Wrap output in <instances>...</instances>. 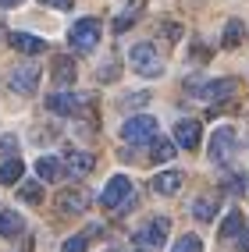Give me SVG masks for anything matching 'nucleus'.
I'll list each match as a JSON object with an SVG mask.
<instances>
[{"label": "nucleus", "instance_id": "obj_1", "mask_svg": "<svg viewBox=\"0 0 249 252\" xmlns=\"http://www.w3.org/2000/svg\"><path fill=\"white\" fill-rule=\"evenodd\" d=\"M128 64H132V71H139L142 78L164 75V54H160L153 43H136V46L128 50Z\"/></svg>", "mask_w": 249, "mask_h": 252}, {"label": "nucleus", "instance_id": "obj_2", "mask_svg": "<svg viewBox=\"0 0 249 252\" xmlns=\"http://www.w3.org/2000/svg\"><path fill=\"white\" fill-rule=\"evenodd\" d=\"M168 217H153V220H146L139 231H136V249L142 252H157L164 245V238H168Z\"/></svg>", "mask_w": 249, "mask_h": 252}, {"label": "nucleus", "instance_id": "obj_3", "mask_svg": "<svg viewBox=\"0 0 249 252\" xmlns=\"http://www.w3.org/2000/svg\"><path fill=\"white\" fill-rule=\"evenodd\" d=\"M68 43L78 50V54H89V50H96L100 43V22L96 18H78L68 32Z\"/></svg>", "mask_w": 249, "mask_h": 252}, {"label": "nucleus", "instance_id": "obj_4", "mask_svg": "<svg viewBox=\"0 0 249 252\" xmlns=\"http://www.w3.org/2000/svg\"><path fill=\"white\" fill-rule=\"evenodd\" d=\"M239 153V131L235 128H217L210 135V160L213 163H228Z\"/></svg>", "mask_w": 249, "mask_h": 252}, {"label": "nucleus", "instance_id": "obj_5", "mask_svg": "<svg viewBox=\"0 0 249 252\" xmlns=\"http://www.w3.org/2000/svg\"><path fill=\"white\" fill-rule=\"evenodd\" d=\"M121 139L125 142H153L157 139V117H149V114L128 117L121 125Z\"/></svg>", "mask_w": 249, "mask_h": 252}, {"label": "nucleus", "instance_id": "obj_6", "mask_svg": "<svg viewBox=\"0 0 249 252\" xmlns=\"http://www.w3.org/2000/svg\"><path fill=\"white\" fill-rule=\"evenodd\" d=\"M132 199V181L125 178V174H114L110 181H107V189L100 192V206H107V210H118L121 213V206Z\"/></svg>", "mask_w": 249, "mask_h": 252}, {"label": "nucleus", "instance_id": "obj_7", "mask_svg": "<svg viewBox=\"0 0 249 252\" xmlns=\"http://www.w3.org/2000/svg\"><path fill=\"white\" fill-rule=\"evenodd\" d=\"M7 86H11V93H22V96L36 93L39 89V64H18V68L11 71Z\"/></svg>", "mask_w": 249, "mask_h": 252}, {"label": "nucleus", "instance_id": "obj_8", "mask_svg": "<svg viewBox=\"0 0 249 252\" xmlns=\"http://www.w3.org/2000/svg\"><path fill=\"white\" fill-rule=\"evenodd\" d=\"M239 93V78H213L203 86V93H196L199 99H207V103H224Z\"/></svg>", "mask_w": 249, "mask_h": 252}, {"label": "nucleus", "instance_id": "obj_9", "mask_svg": "<svg viewBox=\"0 0 249 252\" xmlns=\"http://www.w3.org/2000/svg\"><path fill=\"white\" fill-rule=\"evenodd\" d=\"M61 167H68V174H75V178H86L93 167H96V157L86 153V149H64Z\"/></svg>", "mask_w": 249, "mask_h": 252}, {"label": "nucleus", "instance_id": "obj_10", "mask_svg": "<svg viewBox=\"0 0 249 252\" xmlns=\"http://www.w3.org/2000/svg\"><path fill=\"white\" fill-rule=\"evenodd\" d=\"M199 139H203V128H199L196 117H181V121L175 125V142H178L181 149H196Z\"/></svg>", "mask_w": 249, "mask_h": 252}, {"label": "nucleus", "instance_id": "obj_11", "mask_svg": "<svg viewBox=\"0 0 249 252\" xmlns=\"http://www.w3.org/2000/svg\"><path fill=\"white\" fill-rule=\"evenodd\" d=\"M86 206H89V192L86 189H64V192H57V210L61 213L75 217V213H82Z\"/></svg>", "mask_w": 249, "mask_h": 252}, {"label": "nucleus", "instance_id": "obj_12", "mask_svg": "<svg viewBox=\"0 0 249 252\" xmlns=\"http://www.w3.org/2000/svg\"><path fill=\"white\" fill-rule=\"evenodd\" d=\"M181 181H185V174H181V171H160V174L149 178V189H153L157 195H175V192L181 189Z\"/></svg>", "mask_w": 249, "mask_h": 252}, {"label": "nucleus", "instance_id": "obj_13", "mask_svg": "<svg viewBox=\"0 0 249 252\" xmlns=\"http://www.w3.org/2000/svg\"><path fill=\"white\" fill-rule=\"evenodd\" d=\"M46 107L54 110V114H61V117H71V114L78 110V96L68 93V89H57V93L46 96Z\"/></svg>", "mask_w": 249, "mask_h": 252}, {"label": "nucleus", "instance_id": "obj_14", "mask_svg": "<svg viewBox=\"0 0 249 252\" xmlns=\"http://www.w3.org/2000/svg\"><path fill=\"white\" fill-rule=\"evenodd\" d=\"M7 39H11V46L18 50V54H29V57H32V54H43V50H46V43H43L39 36H32V32H11Z\"/></svg>", "mask_w": 249, "mask_h": 252}, {"label": "nucleus", "instance_id": "obj_15", "mask_svg": "<svg viewBox=\"0 0 249 252\" xmlns=\"http://www.w3.org/2000/svg\"><path fill=\"white\" fill-rule=\"evenodd\" d=\"M22 231H25L22 213H14V210H4V213H0V234H4V238H18Z\"/></svg>", "mask_w": 249, "mask_h": 252}, {"label": "nucleus", "instance_id": "obj_16", "mask_svg": "<svg viewBox=\"0 0 249 252\" xmlns=\"http://www.w3.org/2000/svg\"><path fill=\"white\" fill-rule=\"evenodd\" d=\"M36 174H39L43 181H61V178H64V167H61V160H54V157H39V160H36Z\"/></svg>", "mask_w": 249, "mask_h": 252}, {"label": "nucleus", "instance_id": "obj_17", "mask_svg": "<svg viewBox=\"0 0 249 252\" xmlns=\"http://www.w3.org/2000/svg\"><path fill=\"white\" fill-rule=\"evenodd\" d=\"M54 82H57L61 89L75 82V61H71V57H57V61H54Z\"/></svg>", "mask_w": 249, "mask_h": 252}, {"label": "nucleus", "instance_id": "obj_18", "mask_svg": "<svg viewBox=\"0 0 249 252\" xmlns=\"http://www.w3.org/2000/svg\"><path fill=\"white\" fill-rule=\"evenodd\" d=\"M242 231H246V217L239 210H231L224 217V224H221V238H235V234H242Z\"/></svg>", "mask_w": 249, "mask_h": 252}, {"label": "nucleus", "instance_id": "obj_19", "mask_svg": "<svg viewBox=\"0 0 249 252\" xmlns=\"http://www.w3.org/2000/svg\"><path fill=\"white\" fill-rule=\"evenodd\" d=\"M242 39H246V25H242L239 18H231V22L224 25V50H235Z\"/></svg>", "mask_w": 249, "mask_h": 252}, {"label": "nucleus", "instance_id": "obj_20", "mask_svg": "<svg viewBox=\"0 0 249 252\" xmlns=\"http://www.w3.org/2000/svg\"><path fill=\"white\" fill-rule=\"evenodd\" d=\"M22 171H25V163L18 157H11V160H4V167H0V181H4V185H18Z\"/></svg>", "mask_w": 249, "mask_h": 252}, {"label": "nucleus", "instance_id": "obj_21", "mask_svg": "<svg viewBox=\"0 0 249 252\" xmlns=\"http://www.w3.org/2000/svg\"><path fill=\"white\" fill-rule=\"evenodd\" d=\"M192 217L196 220H213V217H217V203H213V199H196L192 203Z\"/></svg>", "mask_w": 249, "mask_h": 252}, {"label": "nucleus", "instance_id": "obj_22", "mask_svg": "<svg viewBox=\"0 0 249 252\" xmlns=\"http://www.w3.org/2000/svg\"><path fill=\"white\" fill-rule=\"evenodd\" d=\"M175 153H178V149H175V142H171V139H153V153H149V157H153L157 163H168Z\"/></svg>", "mask_w": 249, "mask_h": 252}, {"label": "nucleus", "instance_id": "obj_23", "mask_svg": "<svg viewBox=\"0 0 249 252\" xmlns=\"http://www.w3.org/2000/svg\"><path fill=\"white\" fill-rule=\"evenodd\" d=\"M171 252H203V242H199V234H181L171 245Z\"/></svg>", "mask_w": 249, "mask_h": 252}, {"label": "nucleus", "instance_id": "obj_24", "mask_svg": "<svg viewBox=\"0 0 249 252\" xmlns=\"http://www.w3.org/2000/svg\"><path fill=\"white\" fill-rule=\"evenodd\" d=\"M221 185H224L228 192H246V174H242V171H228Z\"/></svg>", "mask_w": 249, "mask_h": 252}, {"label": "nucleus", "instance_id": "obj_25", "mask_svg": "<svg viewBox=\"0 0 249 252\" xmlns=\"http://www.w3.org/2000/svg\"><path fill=\"white\" fill-rule=\"evenodd\" d=\"M18 195L25 199V203H43V189H39V181H29L18 189Z\"/></svg>", "mask_w": 249, "mask_h": 252}, {"label": "nucleus", "instance_id": "obj_26", "mask_svg": "<svg viewBox=\"0 0 249 252\" xmlns=\"http://www.w3.org/2000/svg\"><path fill=\"white\" fill-rule=\"evenodd\" d=\"M86 245H89L86 234H75V238H68V242L61 245V252H86Z\"/></svg>", "mask_w": 249, "mask_h": 252}, {"label": "nucleus", "instance_id": "obj_27", "mask_svg": "<svg viewBox=\"0 0 249 252\" xmlns=\"http://www.w3.org/2000/svg\"><path fill=\"white\" fill-rule=\"evenodd\" d=\"M146 99H149V93H132V96H121L118 103H121V107H142Z\"/></svg>", "mask_w": 249, "mask_h": 252}, {"label": "nucleus", "instance_id": "obj_28", "mask_svg": "<svg viewBox=\"0 0 249 252\" xmlns=\"http://www.w3.org/2000/svg\"><path fill=\"white\" fill-rule=\"evenodd\" d=\"M14 146H18V139H14V135H4V139H0V153H4V157H14Z\"/></svg>", "mask_w": 249, "mask_h": 252}, {"label": "nucleus", "instance_id": "obj_29", "mask_svg": "<svg viewBox=\"0 0 249 252\" xmlns=\"http://www.w3.org/2000/svg\"><path fill=\"white\" fill-rule=\"evenodd\" d=\"M164 32H168V39H171V43L181 39V25H175V22H164Z\"/></svg>", "mask_w": 249, "mask_h": 252}, {"label": "nucleus", "instance_id": "obj_30", "mask_svg": "<svg viewBox=\"0 0 249 252\" xmlns=\"http://www.w3.org/2000/svg\"><path fill=\"white\" fill-rule=\"evenodd\" d=\"M46 7H57V11H71V0H39Z\"/></svg>", "mask_w": 249, "mask_h": 252}, {"label": "nucleus", "instance_id": "obj_31", "mask_svg": "<svg viewBox=\"0 0 249 252\" xmlns=\"http://www.w3.org/2000/svg\"><path fill=\"white\" fill-rule=\"evenodd\" d=\"M192 57H196V61H203V57H207V46H203V43H196V46H192Z\"/></svg>", "mask_w": 249, "mask_h": 252}, {"label": "nucleus", "instance_id": "obj_32", "mask_svg": "<svg viewBox=\"0 0 249 252\" xmlns=\"http://www.w3.org/2000/svg\"><path fill=\"white\" fill-rule=\"evenodd\" d=\"M239 249H242V252H249V231H246L242 238H239Z\"/></svg>", "mask_w": 249, "mask_h": 252}, {"label": "nucleus", "instance_id": "obj_33", "mask_svg": "<svg viewBox=\"0 0 249 252\" xmlns=\"http://www.w3.org/2000/svg\"><path fill=\"white\" fill-rule=\"evenodd\" d=\"M22 0H0V7H18Z\"/></svg>", "mask_w": 249, "mask_h": 252}, {"label": "nucleus", "instance_id": "obj_34", "mask_svg": "<svg viewBox=\"0 0 249 252\" xmlns=\"http://www.w3.org/2000/svg\"><path fill=\"white\" fill-rule=\"evenodd\" d=\"M0 36H7V32H4V25H0Z\"/></svg>", "mask_w": 249, "mask_h": 252}]
</instances>
